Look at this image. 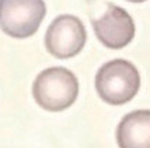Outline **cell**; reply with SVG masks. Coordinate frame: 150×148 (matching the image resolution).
Listing matches in <instances>:
<instances>
[{
	"mask_svg": "<svg viewBox=\"0 0 150 148\" xmlns=\"http://www.w3.org/2000/svg\"><path fill=\"white\" fill-rule=\"evenodd\" d=\"M140 88V74L136 66L125 59L110 60L98 69L96 90L105 103L119 106L136 97Z\"/></svg>",
	"mask_w": 150,
	"mask_h": 148,
	"instance_id": "obj_1",
	"label": "cell"
},
{
	"mask_svg": "<svg viewBox=\"0 0 150 148\" xmlns=\"http://www.w3.org/2000/svg\"><path fill=\"white\" fill-rule=\"evenodd\" d=\"M77 77L66 67H49L39 73L33 84V97L39 108L48 112H62L76 102Z\"/></svg>",
	"mask_w": 150,
	"mask_h": 148,
	"instance_id": "obj_2",
	"label": "cell"
},
{
	"mask_svg": "<svg viewBox=\"0 0 150 148\" xmlns=\"http://www.w3.org/2000/svg\"><path fill=\"white\" fill-rule=\"evenodd\" d=\"M45 15L44 0H0V29L11 38L33 36Z\"/></svg>",
	"mask_w": 150,
	"mask_h": 148,
	"instance_id": "obj_3",
	"label": "cell"
},
{
	"mask_svg": "<svg viewBox=\"0 0 150 148\" xmlns=\"http://www.w3.org/2000/svg\"><path fill=\"white\" fill-rule=\"evenodd\" d=\"M87 41L84 24L72 14H60L45 32L46 51L56 59H70L83 51Z\"/></svg>",
	"mask_w": 150,
	"mask_h": 148,
	"instance_id": "obj_4",
	"label": "cell"
},
{
	"mask_svg": "<svg viewBox=\"0 0 150 148\" xmlns=\"http://www.w3.org/2000/svg\"><path fill=\"white\" fill-rule=\"evenodd\" d=\"M91 25L97 39L108 49H124L135 36V22L125 8L114 3L100 18H93Z\"/></svg>",
	"mask_w": 150,
	"mask_h": 148,
	"instance_id": "obj_5",
	"label": "cell"
},
{
	"mask_svg": "<svg viewBox=\"0 0 150 148\" xmlns=\"http://www.w3.org/2000/svg\"><path fill=\"white\" fill-rule=\"evenodd\" d=\"M115 135L119 148H150V110L139 109L125 115Z\"/></svg>",
	"mask_w": 150,
	"mask_h": 148,
	"instance_id": "obj_6",
	"label": "cell"
},
{
	"mask_svg": "<svg viewBox=\"0 0 150 148\" xmlns=\"http://www.w3.org/2000/svg\"><path fill=\"white\" fill-rule=\"evenodd\" d=\"M126 1H131V3H144L147 0H126Z\"/></svg>",
	"mask_w": 150,
	"mask_h": 148,
	"instance_id": "obj_7",
	"label": "cell"
}]
</instances>
